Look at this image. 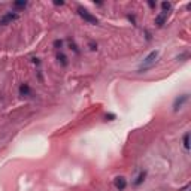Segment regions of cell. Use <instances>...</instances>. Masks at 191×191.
I'll return each mask as SVG.
<instances>
[{"instance_id": "1", "label": "cell", "mask_w": 191, "mask_h": 191, "mask_svg": "<svg viewBox=\"0 0 191 191\" xmlns=\"http://www.w3.org/2000/svg\"><path fill=\"white\" fill-rule=\"evenodd\" d=\"M157 58H158V51H151L143 58V61H142V64L139 66L138 72H139V73H143V72H146L148 69L154 67L157 63Z\"/></svg>"}, {"instance_id": "2", "label": "cell", "mask_w": 191, "mask_h": 191, "mask_svg": "<svg viewBox=\"0 0 191 191\" xmlns=\"http://www.w3.org/2000/svg\"><path fill=\"white\" fill-rule=\"evenodd\" d=\"M78 15L82 18L85 22H88V24H93V26L99 24V18L94 17L90 11H87V9H85V8H82V6H78Z\"/></svg>"}, {"instance_id": "3", "label": "cell", "mask_w": 191, "mask_h": 191, "mask_svg": "<svg viewBox=\"0 0 191 191\" xmlns=\"http://www.w3.org/2000/svg\"><path fill=\"white\" fill-rule=\"evenodd\" d=\"M188 99H190V96H188V94H181V96H178V97L173 100V111H175V112L181 111V109L184 107V104L188 102Z\"/></svg>"}, {"instance_id": "4", "label": "cell", "mask_w": 191, "mask_h": 191, "mask_svg": "<svg viewBox=\"0 0 191 191\" xmlns=\"http://www.w3.org/2000/svg\"><path fill=\"white\" fill-rule=\"evenodd\" d=\"M18 18H19V15H18L17 12H6L5 15H2V18H0V24L2 26H8V24H12L14 21H17Z\"/></svg>"}, {"instance_id": "5", "label": "cell", "mask_w": 191, "mask_h": 191, "mask_svg": "<svg viewBox=\"0 0 191 191\" xmlns=\"http://www.w3.org/2000/svg\"><path fill=\"white\" fill-rule=\"evenodd\" d=\"M114 185H115V188L118 191H124L125 187H127V179L124 176H117L114 179Z\"/></svg>"}, {"instance_id": "6", "label": "cell", "mask_w": 191, "mask_h": 191, "mask_svg": "<svg viewBox=\"0 0 191 191\" xmlns=\"http://www.w3.org/2000/svg\"><path fill=\"white\" fill-rule=\"evenodd\" d=\"M18 93H19L21 97H29V96H32V88H30V85H29L27 82H24V84L19 85Z\"/></svg>"}, {"instance_id": "7", "label": "cell", "mask_w": 191, "mask_h": 191, "mask_svg": "<svg viewBox=\"0 0 191 191\" xmlns=\"http://www.w3.org/2000/svg\"><path fill=\"white\" fill-rule=\"evenodd\" d=\"M57 60H58V63H60L63 67H66V66L69 64V61H67V57H66L63 52H58V54H57Z\"/></svg>"}, {"instance_id": "8", "label": "cell", "mask_w": 191, "mask_h": 191, "mask_svg": "<svg viewBox=\"0 0 191 191\" xmlns=\"http://www.w3.org/2000/svg\"><path fill=\"white\" fill-rule=\"evenodd\" d=\"M145 178H146V170H143V172H140V173H139V176L136 178V181L133 182V185H135V187H139L140 184H142V182L145 181Z\"/></svg>"}, {"instance_id": "9", "label": "cell", "mask_w": 191, "mask_h": 191, "mask_svg": "<svg viewBox=\"0 0 191 191\" xmlns=\"http://www.w3.org/2000/svg\"><path fill=\"white\" fill-rule=\"evenodd\" d=\"M164 22H166V15H164V14H160V15L155 17V24L158 27H163Z\"/></svg>"}, {"instance_id": "10", "label": "cell", "mask_w": 191, "mask_h": 191, "mask_svg": "<svg viewBox=\"0 0 191 191\" xmlns=\"http://www.w3.org/2000/svg\"><path fill=\"white\" fill-rule=\"evenodd\" d=\"M184 148H185L187 151H190V131H187V133L184 135Z\"/></svg>"}, {"instance_id": "11", "label": "cell", "mask_w": 191, "mask_h": 191, "mask_svg": "<svg viewBox=\"0 0 191 191\" xmlns=\"http://www.w3.org/2000/svg\"><path fill=\"white\" fill-rule=\"evenodd\" d=\"M161 8H163V12H161V14H164V15H166V14H167V11H170V9H172V3H170V2H163V3H161Z\"/></svg>"}, {"instance_id": "12", "label": "cell", "mask_w": 191, "mask_h": 191, "mask_svg": "<svg viewBox=\"0 0 191 191\" xmlns=\"http://www.w3.org/2000/svg\"><path fill=\"white\" fill-rule=\"evenodd\" d=\"M54 48L55 49H61L63 48V40L61 39H55L54 40Z\"/></svg>"}, {"instance_id": "13", "label": "cell", "mask_w": 191, "mask_h": 191, "mask_svg": "<svg viewBox=\"0 0 191 191\" xmlns=\"http://www.w3.org/2000/svg\"><path fill=\"white\" fill-rule=\"evenodd\" d=\"M14 6H15V8H26V6H27V2H14Z\"/></svg>"}, {"instance_id": "14", "label": "cell", "mask_w": 191, "mask_h": 191, "mask_svg": "<svg viewBox=\"0 0 191 191\" xmlns=\"http://www.w3.org/2000/svg\"><path fill=\"white\" fill-rule=\"evenodd\" d=\"M106 120H107V121H114V120H115V115H114V114H107V115H106Z\"/></svg>"}, {"instance_id": "15", "label": "cell", "mask_w": 191, "mask_h": 191, "mask_svg": "<svg viewBox=\"0 0 191 191\" xmlns=\"http://www.w3.org/2000/svg\"><path fill=\"white\" fill-rule=\"evenodd\" d=\"M90 48H91L93 51H96V49H97V43H93V42H90Z\"/></svg>"}, {"instance_id": "16", "label": "cell", "mask_w": 191, "mask_h": 191, "mask_svg": "<svg viewBox=\"0 0 191 191\" xmlns=\"http://www.w3.org/2000/svg\"><path fill=\"white\" fill-rule=\"evenodd\" d=\"M148 5H149V8H155L157 3H154V2H148Z\"/></svg>"}, {"instance_id": "17", "label": "cell", "mask_w": 191, "mask_h": 191, "mask_svg": "<svg viewBox=\"0 0 191 191\" xmlns=\"http://www.w3.org/2000/svg\"><path fill=\"white\" fill-rule=\"evenodd\" d=\"M33 63H35L36 66H39V64H40V61H39V58H33Z\"/></svg>"}, {"instance_id": "18", "label": "cell", "mask_w": 191, "mask_h": 191, "mask_svg": "<svg viewBox=\"0 0 191 191\" xmlns=\"http://www.w3.org/2000/svg\"><path fill=\"white\" fill-rule=\"evenodd\" d=\"M54 5H57V6H58V5H60V6H63V5H64V2H54Z\"/></svg>"}]
</instances>
